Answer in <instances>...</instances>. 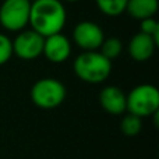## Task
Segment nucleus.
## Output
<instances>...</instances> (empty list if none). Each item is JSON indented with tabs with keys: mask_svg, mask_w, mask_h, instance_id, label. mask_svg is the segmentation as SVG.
I'll use <instances>...</instances> for the list:
<instances>
[{
	"mask_svg": "<svg viewBox=\"0 0 159 159\" xmlns=\"http://www.w3.org/2000/svg\"><path fill=\"white\" fill-rule=\"evenodd\" d=\"M45 38L34 30H22L13 42V55L21 60H35L42 56Z\"/></svg>",
	"mask_w": 159,
	"mask_h": 159,
	"instance_id": "6",
	"label": "nucleus"
},
{
	"mask_svg": "<svg viewBox=\"0 0 159 159\" xmlns=\"http://www.w3.org/2000/svg\"><path fill=\"white\" fill-rule=\"evenodd\" d=\"M74 74L88 84H101L109 78L112 73V61L107 60L99 50L82 52L74 59Z\"/></svg>",
	"mask_w": 159,
	"mask_h": 159,
	"instance_id": "2",
	"label": "nucleus"
},
{
	"mask_svg": "<svg viewBox=\"0 0 159 159\" xmlns=\"http://www.w3.org/2000/svg\"><path fill=\"white\" fill-rule=\"evenodd\" d=\"M127 2L129 0H95L98 10L107 17H119L126 13Z\"/></svg>",
	"mask_w": 159,
	"mask_h": 159,
	"instance_id": "12",
	"label": "nucleus"
},
{
	"mask_svg": "<svg viewBox=\"0 0 159 159\" xmlns=\"http://www.w3.org/2000/svg\"><path fill=\"white\" fill-rule=\"evenodd\" d=\"M157 48H158V43L154 41L152 36L143 32H138L130 39L127 50H129V55L133 60L147 61L154 56Z\"/></svg>",
	"mask_w": 159,
	"mask_h": 159,
	"instance_id": "10",
	"label": "nucleus"
},
{
	"mask_svg": "<svg viewBox=\"0 0 159 159\" xmlns=\"http://www.w3.org/2000/svg\"><path fill=\"white\" fill-rule=\"evenodd\" d=\"M13 56V42L6 34L0 32V66L6 64Z\"/></svg>",
	"mask_w": 159,
	"mask_h": 159,
	"instance_id": "15",
	"label": "nucleus"
},
{
	"mask_svg": "<svg viewBox=\"0 0 159 159\" xmlns=\"http://www.w3.org/2000/svg\"><path fill=\"white\" fill-rule=\"evenodd\" d=\"M67 95L66 87L61 81L52 77L41 78L31 88V101L35 106L50 110L60 106Z\"/></svg>",
	"mask_w": 159,
	"mask_h": 159,
	"instance_id": "4",
	"label": "nucleus"
},
{
	"mask_svg": "<svg viewBox=\"0 0 159 159\" xmlns=\"http://www.w3.org/2000/svg\"><path fill=\"white\" fill-rule=\"evenodd\" d=\"M71 55V42L61 32L46 36L43 41L42 56L48 59L50 63H64Z\"/></svg>",
	"mask_w": 159,
	"mask_h": 159,
	"instance_id": "8",
	"label": "nucleus"
},
{
	"mask_svg": "<svg viewBox=\"0 0 159 159\" xmlns=\"http://www.w3.org/2000/svg\"><path fill=\"white\" fill-rule=\"evenodd\" d=\"M126 110L137 117L154 116L159 110V91L152 84H140L126 95Z\"/></svg>",
	"mask_w": 159,
	"mask_h": 159,
	"instance_id": "3",
	"label": "nucleus"
},
{
	"mask_svg": "<svg viewBox=\"0 0 159 159\" xmlns=\"http://www.w3.org/2000/svg\"><path fill=\"white\" fill-rule=\"evenodd\" d=\"M99 52H101L107 60L112 61L121 55V52H123V42L119 38H115V36L105 38L101 48H99Z\"/></svg>",
	"mask_w": 159,
	"mask_h": 159,
	"instance_id": "13",
	"label": "nucleus"
},
{
	"mask_svg": "<svg viewBox=\"0 0 159 159\" xmlns=\"http://www.w3.org/2000/svg\"><path fill=\"white\" fill-rule=\"evenodd\" d=\"M99 103L109 115H123L126 112V93L116 85H107L99 93Z\"/></svg>",
	"mask_w": 159,
	"mask_h": 159,
	"instance_id": "9",
	"label": "nucleus"
},
{
	"mask_svg": "<svg viewBox=\"0 0 159 159\" xmlns=\"http://www.w3.org/2000/svg\"><path fill=\"white\" fill-rule=\"evenodd\" d=\"M61 2H70V3H75V2H80V0H61Z\"/></svg>",
	"mask_w": 159,
	"mask_h": 159,
	"instance_id": "17",
	"label": "nucleus"
},
{
	"mask_svg": "<svg viewBox=\"0 0 159 159\" xmlns=\"http://www.w3.org/2000/svg\"><path fill=\"white\" fill-rule=\"evenodd\" d=\"M159 8L158 0H129L126 7V13L134 20L143 21L145 18L155 17Z\"/></svg>",
	"mask_w": 159,
	"mask_h": 159,
	"instance_id": "11",
	"label": "nucleus"
},
{
	"mask_svg": "<svg viewBox=\"0 0 159 159\" xmlns=\"http://www.w3.org/2000/svg\"><path fill=\"white\" fill-rule=\"evenodd\" d=\"M31 0H3L0 4V25L6 31L20 32L30 25Z\"/></svg>",
	"mask_w": 159,
	"mask_h": 159,
	"instance_id": "5",
	"label": "nucleus"
},
{
	"mask_svg": "<svg viewBox=\"0 0 159 159\" xmlns=\"http://www.w3.org/2000/svg\"><path fill=\"white\" fill-rule=\"evenodd\" d=\"M141 129H143V121H141V119L131 115V113L126 115L120 121V130L127 137H134V135H137L138 133L141 131Z\"/></svg>",
	"mask_w": 159,
	"mask_h": 159,
	"instance_id": "14",
	"label": "nucleus"
},
{
	"mask_svg": "<svg viewBox=\"0 0 159 159\" xmlns=\"http://www.w3.org/2000/svg\"><path fill=\"white\" fill-rule=\"evenodd\" d=\"M140 30H141L143 34H147V35L152 36L154 41L159 45V24L154 17L143 20L141 24H140Z\"/></svg>",
	"mask_w": 159,
	"mask_h": 159,
	"instance_id": "16",
	"label": "nucleus"
},
{
	"mask_svg": "<svg viewBox=\"0 0 159 159\" xmlns=\"http://www.w3.org/2000/svg\"><path fill=\"white\" fill-rule=\"evenodd\" d=\"M67 21V11L61 0H34L31 2V30L43 38L63 31Z\"/></svg>",
	"mask_w": 159,
	"mask_h": 159,
	"instance_id": "1",
	"label": "nucleus"
},
{
	"mask_svg": "<svg viewBox=\"0 0 159 159\" xmlns=\"http://www.w3.org/2000/svg\"><path fill=\"white\" fill-rule=\"evenodd\" d=\"M105 39V32L96 22L81 21L73 30V42L82 49V52H92L99 50L102 42Z\"/></svg>",
	"mask_w": 159,
	"mask_h": 159,
	"instance_id": "7",
	"label": "nucleus"
}]
</instances>
